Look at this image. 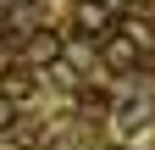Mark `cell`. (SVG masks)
Returning <instances> with one entry per match:
<instances>
[{"label":"cell","mask_w":155,"mask_h":150,"mask_svg":"<svg viewBox=\"0 0 155 150\" xmlns=\"http://www.w3.org/2000/svg\"><path fill=\"white\" fill-rule=\"evenodd\" d=\"M11 122H17V106H11L6 95H0V134H11Z\"/></svg>","instance_id":"cell-5"},{"label":"cell","mask_w":155,"mask_h":150,"mask_svg":"<svg viewBox=\"0 0 155 150\" xmlns=\"http://www.w3.org/2000/svg\"><path fill=\"white\" fill-rule=\"evenodd\" d=\"M61 56H67V45H61V33H33V39H28V61H39V67H55V61H61Z\"/></svg>","instance_id":"cell-3"},{"label":"cell","mask_w":155,"mask_h":150,"mask_svg":"<svg viewBox=\"0 0 155 150\" xmlns=\"http://www.w3.org/2000/svg\"><path fill=\"white\" fill-rule=\"evenodd\" d=\"M105 61L116 72H133V67H139V39H133V33H111V39H105Z\"/></svg>","instance_id":"cell-2"},{"label":"cell","mask_w":155,"mask_h":150,"mask_svg":"<svg viewBox=\"0 0 155 150\" xmlns=\"http://www.w3.org/2000/svg\"><path fill=\"white\" fill-rule=\"evenodd\" d=\"M78 28H83V39H89V33L105 39V33H111V11L100 6V0H83V6H78Z\"/></svg>","instance_id":"cell-4"},{"label":"cell","mask_w":155,"mask_h":150,"mask_svg":"<svg viewBox=\"0 0 155 150\" xmlns=\"http://www.w3.org/2000/svg\"><path fill=\"white\" fill-rule=\"evenodd\" d=\"M33 89H39V78H33V67H6V72H0V95H6L11 106H22V100H33Z\"/></svg>","instance_id":"cell-1"}]
</instances>
